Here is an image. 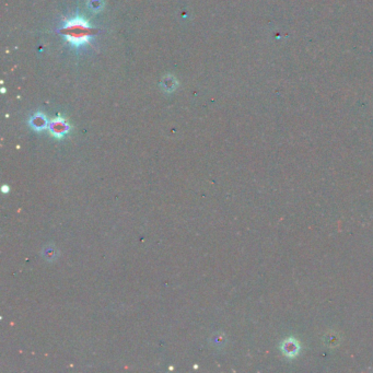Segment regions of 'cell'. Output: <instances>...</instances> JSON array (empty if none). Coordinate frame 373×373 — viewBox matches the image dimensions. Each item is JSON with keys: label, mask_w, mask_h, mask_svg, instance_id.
<instances>
[{"label": "cell", "mask_w": 373, "mask_h": 373, "mask_svg": "<svg viewBox=\"0 0 373 373\" xmlns=\"http://www.w3.org/2000/svg\"><path fill=\"white\" fill-rule=\"evenodd\" d=\"M68 129H69L68 124H67L64 119H61V118H57L51 124V132H52L53 135L56 136V137L64 136L65 133L68 132Z\"/></svg>", "instance_id": "obj_3"}, {"label": "cell", "mask_w": 373, "mask_h": 373, "mask_svg": "<svg viewBox=\"0 0 373 373\" xmlns=\"http://www.w3.org/2000/svg\"><path fill=\"white\" fill-rule=\"evenodd\" d=\"M30 124L33 128L36 129V131H41V129H44L47 126V121L46 117L43 115V114H36V115L31 118Z\"/></svg>", "instance_id": "obj_5"}, {"label": "cell", "mask_w": 373, "mask_h": 373, "mask_svg": "<svg viewBox=\"0 0 373 373\" xmlns=\"http://www.w3.org/2000/svg\"><path fill=\"white\" fill-rule=\"evenodd\" d=\"M66 40L75 46H81L89 43L92 30L89 23L82 18H75L67 21L63 28Z\"/></svg>", "instance_id": "obj_1"}, {"label": "cell", "mask_w": 373, "mask_h": 373, "mask_svg": "<svg viewBox=\"0 0 373 373\" xmlns=\"http://www.w3.org/2000/svg\"><path fill=\"white\" fill-rule=\"evenodd\" d=\"M281 351L286 357L293 358L298 355L300 351V344L295 338H287L281 344Z\"/></svg>", "instance_id": "obj_2"}, {"label": "cell", "mask_w": 373, "mask_h": 373, "mask_svg": "<svg viewBox=\"0 0 373 373\" xmlns=\"http://www.w3.org/2000/svg\"><path fill=\"white\" fill-rule=\"evenodd\" d=\"M178 80H176L173 76H166L161 81V88L163 89L165 92L170 93L178 88Z\"/></svg>", "instance_id": "obj_4"}, {"label": "cell", "mask_w": 373, "mask_h": 373, "mask_svg": "<svg viewBox=\"0 0 373 373\" xmlns=\"http://www.w3.org/2000/svg\"><path fill=\"white\" fill-rule=\"evenodd\" d=\"M88 7L93 12L101 11L104 7V0H88Z\"/></svg>", "instance_id": "obj_6"}]
</instances>
